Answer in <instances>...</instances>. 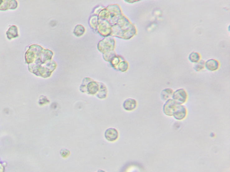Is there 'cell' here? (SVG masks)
Returning <instances> with one entry per match:
<instances>
[{"label":"cell","instance_id":"1","mask_svg":"<svg viewBox=\"0 0 230 172\" xmlns=\"http://www.w3.org/2000/svg\"><path fill=\"white\" fill-rule=\"evenodd\" d=\"M179 104L175 101L172 99H169L167 100L163 106V111L165 114L168 116H173Z\"/></svg>","mask_w":230,"mask_h":172},{"label":"cell","instance_id":"2","mask_svg":"<svg viewBox=\"0 0 230 172\" xmlns=\"http://www.w3.org/2000/svg\"><path fill=\"white\" fill-rule=\"evenodd\" d=\"M172 99L179 104H182L186 102L187 98V94L186 90L183 88H180L173 92Z\"/></svg>","mask_w":230,"mask_h":172},{"label":"cell","instance_id":"3","mask_svg":"<svg viewBox=\"0 0 230 172\" xmlns=\"http://www.w3.org/2000/svg\"><path fill=\"white\" fill-rule=\"evenodd\" d=\"M105 139L110 142L117 140L119 138V132L115 128H108L104 133Z\"/></svg>","mask_w":230,"mask_h":172},{"label":"cell","instance_id":"4","mask_svg":"<svg viewBox=\"0 0 230 172\" xmlns=\"http://www.w3.org/2000/svg\"><path fill=\"white\" fill-rule=\"evenodd\" d=\"M205 68L210 71H214L218 70L220 66V63L216 59H211L207 60L204 64Z\"/></svg>","mask_w":230,"mask_h":172},{"label":"cell","instance_id":"5","mask_svg":"<svg viewBox=\"0 0 230 172\" xmlns=\"http://www.w3.org/2000/svg\"><path fill=\"white\" fill-rule=\"evenodd\" d=\"M186 113L187 110L186 107L182 104H179L173 116H174L175 119L180 120L184 119L186 117Z\"/></svg>","mask_w":230,"mask_h":172},{"label":"cell","instance_id":"6","mask_svg":"<svg viewBox=\"0 0 230 172\" xmlns=\"http://www.w3.org/2000/svg\"><path fill=\"white\" fill-rule=\"evenodd\" d=\"M18 3L16 1H1L0 0V10L6 11L9 9L17 8Z\"/></svg>","mask_w":230,"mask_h":172},{"label":"cell","instance_id":"7","mask_svg":"<svg viewBox=\"0 0 230 172\" xmlns=\"http://www.w3.org/2000/svg\"><path fill=\"white\" fill-rule=\"evenodd\" d=\"M137 105V103L135 99L128 98L123 103V108L127 111H132L134 110Z\"/></svg>","mask_w":230,"mask_h":172},{"label":"cell","instance_id":"8","mask_svg":"<svg viewBox=\"0 0 230 172\" xmlns=\"http://www.w3.org/2000/svg\"><path fill=\"white\" fill-rule=\"evenodd\" d=\"M7 37L8 39H12V38H16L19 36L18 29L15 25H13L10 27L7 32Z\"/></svg>","mask_w":230,"mask_h":172},{"label":"cell","instance_id":"9","mask_svg":"<svg viewBox=\"0 0 230 172\" xmlns=\"http://www.w3.org/2000/svg\"><path fill=\"white\" fill-rule=\"evenodd\" d=\"M200 53L196 52H192L188 56V59L192 63H196L201 60Z\"/></svg>","mask_w":230,"mask_h":172},{"label":"cell","instance_id":"10","mask_svg":"<svg viewBox=\"0 0 230 172\" xmlns=\"http://www.w3.org/2000/svg\"><path fill=\"white\" fill-rule=\"evenodd\" d=\"M173 90L171 88H166L164 89L161 93V97L162 99L164 100H167L169 99L172 97L173 95Z\"/></svg>","mask_w":230,"mask_h":172},{"label":"cell","instance_id":"11","mask_svg":"<svg viewBox=\"0 0 230 172\" xmlns=\"http://www.w3.org/2000/svg\"><path fill=\"white\" fill-rule=\"evenodd\" d=\"M205 61L203 60H200L197 63H195L194 66V69L196 72H199L205 68Z\"/></svg>","mask_w":230,"mask_h":172},{"label":"cell","instance_id":"12","mask_svg":"<svg viewBox=\"0 0 230 172\" xmlns=\"http://www.w3.org/2000/svg\"><path fill=\"white\" fill-rule=\"evenodd\" d=\"M60 154L61 156H62V157L66 158H67L69 156L70 154V152L68 150L66 149H62L61 150Z\"/></svg>","mask_w":230,"mask_h":172},{"label":"cell","instance_id":"13","mask_svg":"<svg viewBox=\"0 0 230 172\" xmlns=\"http://www.w3.org/2000/svg\"><path fill=\"white\" fill-rule=\"evenodd\" d=\"M98 172H105L103 171H99Z\"/></svg>","mask_w":230,"mask_h":172}]
</instances>
